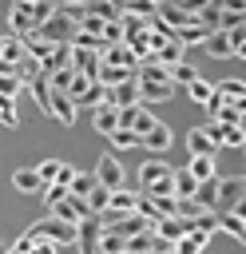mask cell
Segmentation results:
<instances>
[{"label":"cell","instance_id":"cell-37","mask_svg":"<svg viewBox=\"0 0 246 254\" xmlns=\"http://www.w3.org/2000/svg\"><path fill=\"white\" fill-rule=\"evenodd\" d=\"M194 79H198V71H194L190 64H175V83H179V87H190Z\"/></svg>","mask_w":246,"mask_h":254},{"label":"cell","instance_id":"cell-32","mask_svg":"<svg viewBox=\"0 0 246 254\" xmlns=\"http://www.w3.org/2000/svg\"><path fill=\"white\" fill-rule=\"evenodd\" d=\"M95 187H99V175H83V171H79V175L71 179V194H83V198H87Z\"/></svg>","mask_w":246,"mask_h":254},{"label":"cell","instance_id":"cell-30","mask_svg":"<svg viewBox=\"0 0 246 254\" xmlns=\"http://www.w3.org/2000/svg\"><path fill=\"white\" fill-rule=\"evenodd\" d=\"M111 190H115V187H103V183H99V187L87 194V202H91V210H95V214H103V210L111 206Z\"/></svg>","mask_w":246,"mask_h":254},{"label":"cell","instance_id":"cell-23","mask_svg":"<svg viewBox=\"0 0 246 254\" xmlns=\"http://www.w3.org/2000/svg\"><path fill=\"white\" fill-rule=\"evenodd\" d=\"M139 202H143V190H123V187L111 190V206L115 210H139Z\"/></svg>","mask_w":246,"mask_h":254},{"label":"cell","instance_id":"cell-15","mask_svg":"<svg viewBox=\"0 0 246 254\" xmlns=\"http://www.w3.org/2000/svg\"><path fill=\"white\" fill-rule=\"evenodd\" d=\"M214 87H218V95H222L226 103H234V107L246 111V83H242V79H222V83H214Z\"/></svg>","mask_w":246,"mask_h":254},{"label":"cell","instance_id":"cell-31","mask_svg":"<svg viewBox=\"0 0 246 254\" xmlns=\"http://www.w3.org/2000/svg\"><path fill=\"white\" fill-rule=\"evenodd\" d=\"M175 250H179V254H198V250H206V238L190 230V234H183V238L175 242Z\"/></svg>","mask_w":246,"mask_h":254},{"label":"cell","instance_id":"cell-34","mask_svg":"<svg viewBox=\"0 0 246 254\" xmlns=\"http://www.w3.org/2000/svg\"><path fill=\"white\" fill-rule=\"evenodd\" d=\"M36 246H40V238H36V234L28 230V234H20V238H16L12 246H8V254H32Z\"/></svg>","mask_w":246,"mask_h":254},{"label":"cell","instance_id":"cell-8","mask_svg":"<svg viewBox=\"0 0 246 254\" xmlns=\"http://www.w3.org/2000/svg\"><path fill=\"white\" fill-rule=\"evenodd\" d=\"M28 52H32V48H28V36H20V32H8V36H4V44H0L4 67H16V64H20Z\"/></svg>","mask_w":246,"mask_h":254},{"label":"cell","instance_id":"cell-38","mask_svg":"<svg viewBox=\"0 0 246 254\" xmlns=\"http://www.w3.org/2000/svg\"><path fill=\"white\" fill-rule=\"evenodd\" d=\"M71 75H75V64H67V67H56V71H52V87H60V91H67V83H71Z\"/></svg>","mask_w":246,"mask_h":254},{"label":"cell","instance_id":"cell-21","mask_svg":"<svg viewBox=\"0 0 246 254\" xmlns=\"http://www.w3.org/2000/svg\"><path fill=\"white\" fill-rule=\"evenodd\" d=\"M210 32H214V28H206L202 20H198V24H186V28H175V36H179L186 48H190V44H206V36H210Z\"/></svg>","mask_w":246,"mask_h":254},{"label":"cell","instance_id":"cell-13","mask_svg":"<svg viewBox=\"0 0 246 254\" xmlns=\"http://www.w3.org/2000/svg\"><path fill=\"white\" fill-rule=\"evenodd\" d=\"M12 187H16L20 194H40V190H44V179H40L36 167H32V171H12Z\"/></svg>","mask_w":246,"mask_h":254},{"label":"cell","instance_id":"cell-29","mask_svg":"<svg viewBox=\"0 0 246 254\" xmlns=\"http://www.w3.org/2000/svg\"><path fill=\"white\" fill-rule=\"evenodd\" d=\"M186 95H190L194 103H210V99H214V83H206V79L198 75V79H194V83L186 87Z\"/></svg>","mask_w":246,"mask_h":254},{"label":"cell","instance_id":"cell-26","mask_svg":"<svg viewBox=\"0 0 246 254\" xmlns=\"http://www.w3.org/2000/svg\"><path fill=\"white\" fill-rule=\"evenodd\" d=\"M183 48H186V44H183V40L175 36V40H167V44H163V48H159L155 56H159L163 64H171V67H175V64H183Z\"/></svg>","mask_w":246,"mask_h":254},{"label":"cell","instance_id":"cell-18","mask_svg":"<svg viewBox=\"0 0 246 254\" xmlns=\"http://www.w3.org/2000/svg\"><path fill=\"white\" fill-rule=\"evenodd\" d=\"M131 75H139L135 67H119V64H99V79L107 83V87H115V83H123V79H131Z\"/></svg>","mask_w":246,"mask_h":254},{"label":"cell","instance_id":"cell-2","mask_svg":"<svg viewBox=\"0 0 246 254\" xmlns=\"http://www.w3.org/2000/svg\"><path fill=\"white\" fill-rule=\"evenodd\" d=\"M206 56H214V60H230V56H238V40H234V32L230 28H214L210 36H206Z\"/></svg>","mask_w":246,"mask_h":254},{"label":"cell","instance_id":"cell-17","mask_svg":"<svg viewBox=\"0 0 246 254\" xmlns=\"http://www.w3.org/2000/svg\"><path fill=\"white\" fill-rule=\"evenodd\" d=\"M198 175L190 171V167H183V171H175V194L179 198H194V190H198Z\"/></svg>","mask_w":246,"mask_h":254},{"label":"cell","instance_id":"cell-10","mask_svg":"<svg viewBox=\"0 0 246 254\" xmlns=\"http://www.w3.org/2000/svg\"><path fill=\"white\" fill-rule=\"evenodd\" d=\"M143 83V103H163V99H171L175 95V79H139Z\"/></svg>","mask_w":246,"mask_h":254},{"label":"cell","instance_id":"cell-6","mask_svg":"<svg viewBox=\"0 0 246 254\" xmlns=\"http://www.w3.org/2000/svg\"><path fill=\"white\" fill-rule=\"evenodd\" d=\"M246 194V175L234 179H218V210H234V202Z\"/></svg>","mask_w":246,"mask_h":254},{"label":"cell","instance_id":"cell-12","mask_svg":"<svg viewBox=\"0 0 246 254\" xmlns=\"http://www.w3.org/2000/svg\"><path fill=\"white\" fill-rule=\"evenodd\" d=\"M218 230H222V234H230L238 246L246 242V218H238L234 210H218Z\"/></svg>","mask_w":246,"mask_h":254},{"label":"cell","instance_id":"cell-40","mask_svg":"<svg viewBox=\"0 0 246 254\" xmlns=\"http://www.w3.org/2000/svg\"><path fill=\"white\" fill-rule=\"evenodd\" d=\"M75 175H79V171H75V167H67V163H63V171H60V179H56V183H67V187H71V179H75Z\"/></svg>","mask_w":246,"mask_h":254},{"label":"cell","instance_id":"cell-35","mask_svg":"<svg viewBox=\"0 0 246 254\" xmlns=\"http://www.w3.org/2000/svg\"><path fill=\"white\" fill-rule=\"evenodd\" d=\"M0 123H4V127H12V131L20 127V119H16V107H12V99H8V95H0Z\"/></svg>","mask_w":246,"mask_h":254},{"label":"cell","instance_id":"cell-9","mask_svg":"<svg viewBox=\"0 0 246 254\" xmlns=\"http://www.w3.org/2000/svg\"><path fill=\"white\" fill-rule=\"evenodd\" d=\"M95 175H99V183H103V187H123V163H119L111 151H107V155H99Z\"/></svg>","mask_w":246,"mask_h":254},{"label":"cell","instance_id":"cell-36","mask_svg":"<svg viewBox=\"0 0 246 254\" xmlns=\"http://www.w3.org/2000/svg\"><path fill=\"white\" fill-rule=\"evenodd\" d=\"M36 171H40V179H44V183H56V179H60V171H63V163H60V159H44Z\"/></svg>","mask_w":246,"mask_h":254},{"label":"cell","instance_id":"cell-3","mask_svg":"<svg viewBox=\"0 0 246 254\" xmlns=\"http://www.w3.org/2000/svg\"><path fill=\"white\" fill-rule=\"evenodd\" d=\"M107 103H115V107H135V103H143V83H139V75L107 87Z\"/></svg>","mask_w":246,"mask_h":254},{"label":"cell","instance_id":"cell-33","mask_svg":"<svg viewBox=\"0 0 246 254\" xmlns=\"http://www.w3.org/2000/svg\"><path fill=\"white\" fill-rule=\"evenodd\" d=\"M222 12H226V8H222L218 0H210V4H206V8L198 12V20H202L206 28H222Z\"/></svg>","mask_w":246,"mask_h":254},{"label":"cell","instance_id":"cell-41","mask_svg":"<svg viewBox=\"0 0 246 254\" xmlns=\"http://www.w3.org/2000/svg\"><path fill=\"white\" fill-rule=\"evenodd\" d=\"M238 60H246V40H242V44H238Z\"/></svg>","mask_w":246,"mask_h":254},{"label":"cell","instance_id":"cell-1","mask_svg":"<svg viewBox=\"0 0 246 254\" xmlns=\"http://www.w3.org/2000/svg\"><path fill=\"white\" fill-rule=\"evenodd\" d=\"M36 238H44V242H56V246H75L79 242V222H67V218H60L56 210H48L40 222H32L28 226Z\"/></svg>","mask_w":246,"mask_h":254},{"label":"cell","instance_id":"cell-11","mask_svg":"<svg viewBox=\"0 0 246 254\" xmlns=\"http://www.w3.org/2000/svg\"><path fill=\"white\" fill-rule=\"evenodd\" d=\"M171 171H175V167H167L163 159H147V163L139 167V190H147L151 183H159V179H167Z\"/></svg>","mask_w":246,"mask_h":254},{"label":"cell","instance_id":"cell-28","mask_svg":"<svg viewBox=\"0 0 246 254\" xmlns=\"http://www.w3.org/2000/svg\"><path fill=\"white\" fill-rule=\"evenodd\" d=\"M40 194H44V206L52 210L60 198H67V194H71V187H67V183H44V190H40Z\"/></svg>","mask_w":246,"mask_h":254},{"label":"cell","instance_id":"cell-25","mask_svg":"<svg viewBox=\"0 0 246 254\" xmlns=\"http://www.w3.org/2000/svg\"><path fill=\"white\" fill-rule=\"evenodd\" d=\"M194 198H198L206 210H218V179H202L198 190H194Z\"/></svg>","mask_w":246,"mask_h":254},{"label":"cell","instance_id":"cell-14","mask_svg":"<svg viewBox=\"0 0 246 254\" xmlns=\"http://www.w3.org/2000/svg\"><path fill=\"white\" fill-rule=\"evenodd\" d=\"M107 24H111V20H107V16H99L95 8H87V12L79 16V32H83V36H99V40H103ZM103 44H107V40H103Z\"/></svg>","mask_w":246,"mask_h":254},{"label":"cell","instance_id":"cell-20","mask_svg":"<svg viewBox=\"0 0 246 254\" xmlns=\"http://www.w3.org/2000/svg\"><path fill=\"white\" fill-rule=\"evenodd\" d=\"M143 147H147V151H167V147H171V127H167V123H155V127L143 135Z\"/></svg>","mask_w":246,"mask_h":254},{"label":"cell","instance_id":"cell-24","mask_svg":"<svg viewBox=\"0 0 246 254\" xmlns=\"http://www.w3.org/2000/svg\"><path fill=\"white\" fill-rule=\"evenodd\" d=\"M95 250H103V254H119V250H127V234H119V230H107V226H103V234H99Z\"/></svg>","mask_w":246,"mask_h":254},{"label":"cell","instance_id":"cell-5","mask_svg":"<svg viewBox=\"0 0 246 254\" xmlns=\"http://www.w3.org/2000/svg\"><path fill=\"white\" fill-rule=\"evenodd\" d=\"M123 123V107H115V103H99V107H91V127L99 131V135H111L115 127Z\"/></svg>","mask_w":246,"mask_h":254},{"label":"cell","instance_id":"cell-7","mask_svg":"<svg viewBox=\"0 0 246 254\" xmlns=\"http://www.w3.org/2000/svg\"><path fill=\"white\" fill-rule=\"evenodd\" d=\"M8 28H12V32H20V36H32V32L40 28V20H36L32 4H12V12H8Z\"/></svg>","mask_w":246,"mask_h":254},{"label":"cell","instance_id":"cell-22","mask_svg":"<svg viewBox=\"0 0 246 254\" xmlns=\"http://www.w3.org/2000/svg\"><path fill=\"white\" fill-rule=\"evenodd\" d=\"M139 143H143V135H139L135 127H115V131H111V147H115V151H131V147H139Z\"/></svg>","mask_w":246,"mask_h":254},{"label":"cell","instance_id":"cell-19","mask_svg":"<svg viewBox=\"0 0 246 254\" xmlns=\"http://www.w3.org/2000/svg\"><path fill=\"white\" fill-rule=\"evenodd\" d=\"M28 87V79L16 71V67H4V75H0V95H8V99H16L20 91Z\"/></svg>","mask_w":246,"mask_h":254},{"label":"cell","instance_id":"cell-16","mask_svg":"<svg viewBox=\"0 0 246 254\" xmlns=\"http://www.w3.org/2000/svg\"><path fill=\"white\" fill-rule=\"evenodd\" d=\"M186 151H190V155H210V151H218V147H214V139L206 135V127H190V135H186Z\"/></svg>","mask_w":246,"mask_h":254},{"label":"cell","instance_id":"cell-39","mask_svg":"<svg viewBox=\"0 0 246 254\" xmlns=\"http://www.w3.org/2000/svg\"><path fill=\"white\" fill-rule=\"evenodd\" d=\"M151 202H155L159 214H179V194H159V198H151Z\"/></svg>","mask_w":246,"mask_h":254},{"label":"cell","instance_id":"cell-4","mask_svg":"<svg viewBox=\"0 0 246 254\" xmlns=\"http://www.w3.org/2000/svg\"><path fill=\"white\" fill-rule=\"evenodd\" d=\"M52 119H60L63 127H75V119H79V103H75V95L71 91H52Z\"/></svg>","mask_w":246,"mask_h":254},{"label":"cell","instance_id":"cell-42","mask_svg":"<svg viewBox=\"0 0 246 254\" xmlns=\"http://www.w3.org/2000/svg\"><path fill=\"white\" fill-rule=\"evenodd\" d=\"M12 4H36V0H12Z\"/></svg>","mask_w":246,"mask_h":254},{"label":"cell","instance_id":"cell-27","mask_svg":"<svg viewBox=\"0 0 246 254\" xmlns=\"http://www.w3.org/2000/svg\"><path fill=\"white\" fill-rule=\"evenodd\" d=\"M198 179H214V151L210 155H190V163H186Z\"/></svg>","mask_w":246,"mask_h":254}]
</instances>
